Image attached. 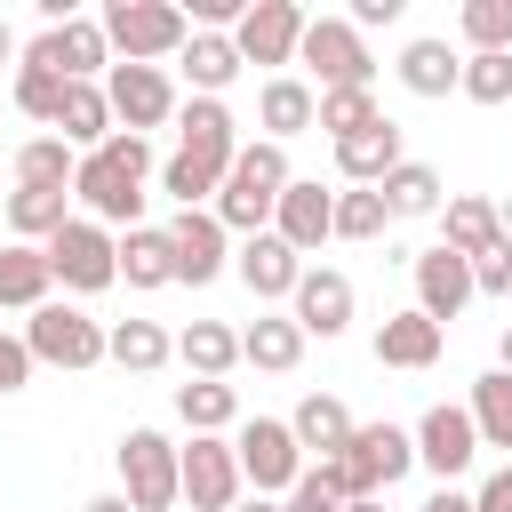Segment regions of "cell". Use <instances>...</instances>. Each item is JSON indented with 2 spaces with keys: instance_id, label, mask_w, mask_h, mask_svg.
Segmentation results:
<instances>
[{
  "instance_id": "cell-49",
  "label": "cell",
  "mask_w": 512,
  "mask_h": 512,
  "mask_svg": "<svg viewBox=\"0 0 512 512\" xmlns=\"http://www.w3.org/2000/svg\"><path fill=\"white\" fill-rule=\"evenodd\" d=\"M424 512H480V504H472L464 488H432V496H424Z\"/></svg>"
},
{
  "instance_id": "cell-29",
  "label": "cell",
  "mask_w": 512,
  "mask_h": 512,
  "mask_svg": "<svg viewBox=\"0 0 512 512\" xmlns=\"http://www.w3.org/2000/svg\"><path fill=\"white\" fill-rule=\"evenodd\" d=\"M104 360H120L128 376H152V368L176 360V336H168L160 320H112V328H104Z\"/></svg>"
},
{
  "instance_id": "cell-46",
  "label": "cell",
  "mask_w": 512,
  "mask_h": 512,
  "mask_svg": "<svg viewBox=\"0 0 512 512\" xmlns=\"http://www.w3.org/2000/svg\"><path fill=\"white\" fill-rule=\"evenodd\" d=\"M32 368H40V360H32V344L0 328V392H24V384H32Z\"/></svg>"
},
{
  "instance_id": "cell-25",
  "label": "cell",
  "mask_w": 512,
  "mask_h": 512,
  "mask_svg": "<svg viewBox=\"0 0 512 512\" xmlns=\"http://www.w3.org/2000/svg\"><path fill=\"white\" fill-rule=\"evenodd\" d=\"M240 360L264 368V376H288V368L304 360V328H296L288 312H256V320L240 328Z\"/></svg>"
},
{
  "instance_id": "cell-34",
  "label": "cell",
  "mask_w": 512,
  "mask_h": 512,
  "mask_svg": "<svg viewBox=\"0 0 512 512\" xmlns=\"http://www.w3.org/2000/svg\"><path fill=\"white\" fill-rule=\"evenodd\" d=\"M176 360H184L192 376H216V384H224V376L240 368V336H232L224 320H192V328L176 336Z\"/></svg>"
},
{
  "instance_id": "cell-38",
  "label": "cell",
  "mask_w": 512,
  "mask_h": 512,
  "mask_svg": "<svg viewBox=\"0 0 512 512\" xmlns=\"http://www.w3.org/2000/svg\"><path fill=\"white\" fill-rule=\"evenodd\" d=\"M376 192H384L392 216H440V168H424V160H400Z\"/></svg>"
},
{
  "instance_id": "cell-4",
  "label": "cell",
  "mask_w": 512,
  "mask_h": 512,
  "mask_svg": "<svg viewBox=\"0 0 512 512\" xmlns=\"http://www.w3.org/2000/svg\"><path fill=\"white\" fill-rule=\"evenodd\" d=\"M408 464H416V432H400V424H360L352 448L320 464V480L352 504V496H384L392 480H408Z\"/></svg>"
},
{
  "instance_id": "cell-6",
  "label": "cell",
  "mask_w": 512,
  "mask_h": 512,
  "mask_svg": "<svg viewBox=\"0 0 512 512\" xmlns=\"http://www.w3.org/2000/svg\"><path fill=\"white\" fill-rule=\"evenodd\" d=\"M120 496L136 504V512H176L184 504V448L168 440V432H152V424H136V432H120Z\"/></svg>"
},
{
  "instance_id": "cell-7",
  "label": "cell",
  "mask_w": 512,
  "mask_h": 512,
  "mask_svg": "<svg viewBox=\"0 0 512 512\" xmlns=\"http://www.w3.org/2000/svg\"><path fill=\"white\" fill-rule=\"evenodd\" d=\"M232 456H240V480H248L256 496H288V488L304 480V448H296L288 416H248V424L232 432Z\"/></svg>"
},
{
  "instance_id": "cell-8",
  "label": "cell",
  "mask_w": 512,
  "mask_h": 512,
  "mask_svg": "<svg viewBox=\"0 0 512 512\" xmlns=\"http://www.w3.org/2000/svg\"><path fill=\"white\" fill-rule=\"evenodd\" d=\"M296 64H312L320 96H328V88H368V80H376V56H368V40L352 32V16H312Z\"/></svg>"
},
{
  "instance_id": "cell-22",
  "label": "cell",
  "mask_w": 512,
  "mask_h": 512,
  "mask_svg": "<svg viewBox=\"0 0 512 512\" xmlns=\"http://www.w3.org/2000/svg\"><path fill=\"white\" fill-rule=\"evenodd\" d=\"M288 432H296V448H304V456H320V464H328V456H344V448H352V432H360V424H352V408H344L336 392H304V400H296V416H288Z\"/></svg>"
},
{
  "instance_id": "cell-42",
  "label": "cell",
  "mask_w": 512,
  "mask_h": 512,
  "mask_svg": "<svg viewBox=\"0 0 512 512\" xmlns=\"http://www.w3.org/2000/svg\"><path fill=\"white\" fill-rule=\"evenodd\" d=\"M384 224H392V208H384V192H376V184L336 192V240H376Z\"/></svg>"
},
{
  "instance_id": "cell-11",
  "label": "cell",
  "mask_w": 512,
  "mask_h": 512,
  "mask_svg": "<svg viewBox=\"0 0 512 512\" xmlns=\"http://www.w3.org/2000/svg\"><path fill=\"white\" fill-rule=\"evenodd\" d=\"M472 456H480V424H472V408L432 400L424 424H416V464L440 472V488H456V472H472Z\"/></svg>"
},
{
  "instance_id": "cell-50",
  "label": "cell",
  "mask_w": 512,
  "mask_h": 512,
  "mask_svg": "<svg viewBox=\"0 0 512 512\" xmlns=\"http://www.w3.org/2000/svg\"><path fill=\"white\" fill-rule=\"evenodd\" d=\"M80 512H136V504H128V496H88Z\"/></svg>"
},
{
  "instance_id": "cell-45",
  "label": "cell",
  "mask_w": 512,
  "mask_h": 512,
  "mask_svg": "<svg viewBox=\"0 0 512 512\" xmlns=\"http://www.w3.org/2000/svg\"><path fill=\"white\" fill-rule=\"evenodd\" d=\"M280 504H288V512H344V496H336V488L320 480V464H304V480H296V488H288Z\"/></svg>"
},
{
  "instance_id": "cell-9",
  "label": "cell",
  "mask_w": 512,
  "mask_h": 512,
  "mask_svg": "<svg viewBox=\"0 0 512 512\" xmlns=\"http://www.w3.org/2000/svg\"><path fill=\"white\" fill-rule=\"evenodd\" d=\"M48 272H56L72 296H96V288L120 280V240H112L96 216H72V224L48 240Z\"/></svg>"
},
{
  "instance_id": "cell-51",
  "label": "cell",
  "mask_w": 512,
  "mask_h": 512,
  "mask_svg": "<svg viewBox=\"0 0 512 512\" xmlns=\"http://www.w3.org/2000/svg\"><path fill=\"white\" fill-rule=\"evenodd\" d=\"M240 512H288V504H280V496H248Z\"/></svg>"
},
{
  "instance_id": "cell-44",
  "label": "cell",
  "mask_w": 512,
  "mask_h": 512,
  "mask_svg": "<svg viewBox=\"0 0 512 512\" xmlns=\"http://www.w3.org/2000/svg\"><path fill=\"white\" fill-rule=\"evenodd\" d=\"M472 288L480 296H512V240H496L488 256H472Z\"/></svg>"
},
{
  "instance_id": "cell-18",
  "label": "cell",
  "mask_w": 512,
  "mask_h": 512,
  "mask_svg": "<svg viewBox=\"0 0 512 512\" xmlns=\"http://www.w3.org/2000/svg\"><path fill=\"white\" fill-rule=\"evenodd\" d=\"M272 232H280L296 256H312L320 240H336V192H320L312 176H296V184L280 192V208H272Z\"/></svg>"
},
{
  "instance_id": "cell-2",
  "label": "cell",
  "mask_w": 512,
  "mask_h": 512,
  "mask_svg": "<svg viewBox=\"0 0 512 512\" xmlns=\"http://www.w3.org/2000/svg\"><path fill=\"white\" fill-rule=\"evenodd\" d=\"M144 176H152V144L144 136H128V128H112L96 152H80V176H72V200L112 232H136V216H144Z\"/></svg>"
},
{
  "instance_id": "cell-27",
  "label": "cell",
  "mask_w": 512,
  "mask_h": 512,
  "mask_svg": "<svg viewBox=\"0 0 512 512\" xmlns=\"http://www.w3.org/2000/svg\"><path fill=\"white\" fill-rule=\"evenodd\" d=\"M504 240V224H496V200H480V192H456L448 208H440V248H456V256H488Z\"/></svg>"
},
{
  "instance_id": "cell-30",
  "label": "cell",
  "mask_w": 512,
  "mask_h": 512,
  "mask_svg": "<svg viewBox=\"0 0 512 512\" xmlns=\"http://www.w3.org/2000/svg\"><path fill=\"white\" fill-rule=\"evenodd\" d=\"M176 64H184L192 96H224V88L240 80V48H232V32H192Z\"/></svg>"
},
{
  "instance_id": "cell-20",
  "label": "cell",
  "mask_w": 512,
  "mask_h": 512,
  "mask_svg": "<svg viewBox=\"0 0 512 512\" xmlns=\"http://www.w3.org/2000/svg\"><path fill=\"white\" fill-rule=\"evenodd\" d=\"M168 240H176V280L208 288V280L224 272V224H216V208H176Z\"/></svg>"
},
{
  "instance_id": "cell-32",
  "label": "cell",
  "mask_w": 512,
  "mask_h": 512,
  "mask_svg": "<svg viewBox=\"0 0 512 512\" xmlns=\"http://www.w3.org/2000/svg\"><path fill=\"white\" fill-rule=\"evenodd\" d=\"M56 128H64V144H72V152H96V144H104L120 120H112V96H104L96 80H72V88H64V112H56Z\"/></svg>"
},
{
  "instance_id": "cell-43",
  "label": "cell",
  "mask_w": 512,
  "mask_h": 512,
  "mask_svg": "<svg viewBox=\"0 0 512 512\" xmlns=\"http://www.w3.org/2000/svg\"><path fill=\"white\" fill-rule=\"evenodd\" d=\"M464 96L472 104H512V48L504 56H464Z\"/></svg>"
},
{
  "instance_id": "cell-39",
  "label": "cell",
  "mask_w": 512,
  "mask_h": 512,
  "mask_svg": "<svg viewBox=\"0 0 512 512\" xmlns=\"http://www.w3.org/2000/svg\"><path fill=\"white\" fill-rule=\"evenodd\" d=\"M456 32L472 40V56H504L512 48V0H464L456 8Z\"/></svg>"
},
{
  "instance_id": "cell-31",
  "label": "cell",
  "mask_w": 512,
  "mask_h": 512,
  "mask_svg": "<svg viewBox=\"0 0 512 512\" xmlns=\"http://www.w3.org/2000/svg\"><path fill=\"white\" fill-rule=\"evenodd\" d=\"M400 88H408V96H448V88H464V56H456L448 40H408V48H400Z\"/></svg>"
},
{
  "instance_id": "cell-1",
  "label": "cell",
  "mask_w": 512,
  "mask_h": 512,
  "mask_svg": "<svg viewBox=\"0 0 512 512\" xmlns=\"http://www.w3.org/2000/svg\"><path fill=\"white\" fill-rule=\"evenodd\" d=\"M176 128H184V144H176V160L160 168V192H168L176 208H200V200L224 192V176H232V160H240V120L224 112V96H184V104H176Z\"/></svg>"
},
{
  "instance_id": "cell-10",
  "label": "cell",
  "mask_w": 512,
  "mask_h": 512,
  "mask_svg": "<svg viewBox=\"0 0 512 512\" xmlns=\"http://www.w3.org/2000/svg\"><path fill=\"white\" fill-rule=\"evenodd\" d=\"M24 344H32L40 368H96V360H104V328H96L80 304H56V296L24 320Z\"/></svg>"
},
{
  "instance_id": "cell-15",
  "label": "cell",
  "mask_w": 512,
  "mask_h": 512,
  "mask_svg": "<svg viewBox=\"0 0 512 512\" xmlns=\"http://www.w3.org/2000/svg\"><path fill=\"white\" fill-rule=\"evenodd\" d=\"M24 64H48V72H64V80H96V72H112V40H104L96 16H72V24L40 32V40L24 48Z\"/></svg>"
},
{
  "instance_id": "cell-52",
  "label": "cell",
  "mask_w": 512,
  "mask_h": 512,
  "mask_svg": "<svg viewBox=\"0 0 512 512\" xmlns=\"http://www.w3.org/2000/svg\"><path fill=\"white\" fill-rule=\"evenodd\" d=\"M344 512H384V496H352V504H344Z\"/></svg>"
},
{
  "instance_id": "cell-28",
  "label": "cell",
  "mask_w": 512,
  "mask_h": 512,
  "mask_svg": "<svg viewBox=\"0 0 512 512\" xmlns=\"http://www.w3.org/2000/svg\"><path fill=\"white\" fill-rule=\"evenodd\" d=\"M120 280H128V288H168V280H176V240H168V224L120 232Z\"/></svg>"
},
{
  "instance_id": "cell-36",
  "label": "cell",
  "mask_w": 512,
  "mask_h": 512,
  "mask_svg": "<svg viewBox=\"0 0 512 512\" xmlns=\"http://www.w3.org/2000/svg\"><path fill=\"white\" fill-rule=\"evenodd\" d=\"M176 416L192 432H224V424H240V392L216 376H192V384H176Z\"/></svg>"
},
{
  "instance_id": "cell-16",
  "label": "cell",
  "mask_w": 512,
  "mask_h": 512,
  "mask_svg": "<svg viewBox=\"0 0 512 512\" xmlns=\"http://www.w3.org/2000/svg\"><path fill=\"white\" fill-rule=\"evenodd\" d=\"M408 272H416V312L424 320H456L480 288H472V256H456V248H424V256H408Z\"/></svg>"
},
{
  "instance_id": "cell-35",
  "label": "cell",
  "mask_w": 512,
  "mask_h": 512,
  "mask_svg": "<svg viewBox=\"0 0 512 512\" xmlns=\"http://www.w3.org/2000/svg\"><path fill=\"white\" fill-rule=\"evenodd\" d=\"M72 176H80V152H72L64 136H32V144L16 152V184H40V192H72Z\"/></svg>"
},
{
  "instance_id": "cell-14",
  "label": "cell",
  "mask_w": 512,
  "mask_h": 512,
  "mask_svg": "<svg viewBox=\"0 0 512 512\" xmlns=\"http://www.w3.org/2000/svg\"><path fill=\"white\" fill-rule=\"evenodd\" d=\"M184 504L192 512H232L240 504V456L224 432H192L184 448Z\"/></svg>"
},
{
  "instance_id": "cell-54",
  "label": "cell",
  "mask_w": 512,
  "mask_h": 512,
  "mask_svg": "<svg viewBox=\"0 0 512 512\" xmlns=\"http://www.w3.org/2000/svg\"><path fill=\"white\" fill-rule=\"evenodd\" d=\"M496 224H504V240H512V200H496Z\"/></svg>"
},
{
  "instance_id": "cell-53",
  "label": "cell",
  "mask_w": 512,
  "mask_h": 512,
  "mask_svg": "<svg viewBox=\"0 0 512 512\" xmlns=\"http://www.w3.org/2000/svg\"><path fill=\"white\" fill-rule=\"evenodd\" d=\"M8 56H16V32H8V16H0V64H8Z\"/></svg>"
},
{
  "instance_id": "cell-47",
  "label": "cell",
  "mask_w": 512,
  "mask_h": 512,
  "mask_svg": "<svg viewBox=\"0 0 512 512\" xmlns=\"http://www.w3.org/2000/svg\"><path fill=\"white\" fill-rule=\"evenodd\" d=\"M472 504H480V512H512V464H504V472H488V480L472 488Z\"/></svg>"
},
{
  "instance_id": "cell-26",
  "label": "cell",
  "mask_w": 512,
  "mask_h": 512,
  "mask_svg": "<svg viewBox=\"0 0 512 512\" xmlns=\"http://www.w3.org/2000/svg\"><path fill=\"white\" fill-rule=\"evenodd\" d=\"M0 216H8V232H16V240L48 248V240H56L64 224H72V192H40V184H16Z\"/></svg>"
},
{
  "instance_id": "cell-24",
  "label": "cell",
  "mask_w": 512,
  "mask_h": 512,
  "mask_svg": "<svg viewBox=\"0 0 512 512\" xmlns=\"http://www.w3.org/2000/svg\"><path fill=\"white\" fill-rule=\"evenodd\" d=\"M400 160H408V152H400V120H376V128H360L352 144H336V176H344V184H384Z\"/></svg>"
},
{
  "instance_id": "cell-19",
  "label": "cell",
  "mask_w": 512,
  "mask_h": 512,
  "mask_svg": "<svg viewBox=\"0 0 512 512\" xmlns=\"http://www.w3.org/2000/svg\"><path fill=\"white\" fill-rule=\"evenodd\" d=\"M232 272L248 280V296H256V304H280V296H296V280H304V256H296L280 232H256V240H240Z\"/></svg>"
},
{
  "instance_id": "cell-3",
  "label": "cell",
  "mask_w": 512,
  "mask_h": 512,
  "mask_svg": "<svg viewBox=\"0 0 512 512\" xmlns=\"http://www.w3.org/2000/svg\"><path fill=\"white\" fill-rule=\"evenodd\" d=\"M296 176H288V144H240V160H232V176H224V192H216V224L224 232H272V208H280V192H288Z\"/></svg>"
},
{
  "instance_id": "cell-13",
  "label": "cell",
  "mask_w": 512,
  "mask_h": 512,
  "mask_svg": "<svg viewBox=\"0 0 512 512\" xmlns=\"http://www.w3.org/2000/svg\"><path fill=\"white\" fill-rule=\"evenodd\" d=\"M104 96H112V120H120L128 136L176 120V88H168L160 64H112V72H104Z\"/></svg>"
},
{
  "instance_id": "cell-55",
  "label": "cell",
  "mask_w": 512,
  "mask_h": 512,
  "mask_svg": "<svg viewBox=\"0 0 512 512\" xmlns=\"http://www.w3.org/2000/svg\"><path fill=\"white\" fill-rule=\"evenodd\" d=\"M496 368H504V376H512V328H504V352H496Z\"/></svg>"
},
{
  "instance_id": "cell-12",
  "label": "cell",
  "mask_w": 512,
  "mask_h": 512,
  "mask_svg": "<svg viewBox=\"0 0 512 512\" xmlns=\"http://www.w3.org/2000/svg\"><path fill=\"white\" fill-rule=\"evenodd\" d=\"M304 8L296 0H248V16H240V32H232V48H240V64H296V48H304Z\"/></svg>"
},
{
  "instance_id": "cell-17",
  "label": "cell",
  "mask_w": 512,
  "mask_h": 512,
  "mask_svg": "<svg viewBox=\"0 0 512 512\" xmlns=\"http://www.w3.org/2000/svg\"><path fill=\"white\" fill-rule=\"evenodd\" d=\"M288 320H296L304 336H320V344L344 336V328H352V280L328 272V264H320V272L304 264V280H296V296H288Z\"/></svg>"
},
{
  "instance_id": "cell-41",
  "label": "cell",
  "mask_w": 512,
  "mask_h": 512,
  "mask_svg": "<svg viewBox=\"0 0 512 512\" xmlns=\"http://www.w3.org/2000/svg\"><path fill=\"white\" fill-rule=\"evenodd\" d=\"M376 120H384V112H376V96H368V88H328V96H320V128H328L336 144H352V136H360V128H376Z\"/></svg>"
},
{
  "instance_id": "cell-33",
  "label": "cell",
  "mask_w": 512,
  "mask_h": 512,
  "mask_svg": "<svg viewBox=\"0 0 512 512\" xmlns=\"http://www.w3.org/2000/svg\"><path fill=\"white\" fill-rule=\"evenodd\" d=\"M376 360H384V368H432V360H440V320L392 312V320L376 328Z\"/></svg>"
},
{
  "instance_id": "cell-37",
  "label": "cell",
  "mask_w": 512,
  "mask_h": 512,
  "mask_svg": "<svg viewBox=\"0 0 512 512\" xmlns=\"http://www.w3.org/2000/svg\"><path fill=\"white\" fill-rule=\"evenodd\" d=\"M472 424H480V448H512V376L504 368H488V376H472Z\"/></svg>"
},
{
  "instance_id": "cell-23",
  "label": "cell",
  "mask_w": 512,
  "mask_h": 512,
  "mask_svg": "<svg viewBox=\"0 0 512 512\" xmlns=\"http://www.w3.org/2000/svg\"><path fill=\"white\" fill-rule=\"evenodd\" d=\"M48 288H56L48 248L8 240V248H0V312H40V304H48Z\"/></svg>"
},
{
  "instance_id": "cell-48",
  "label": "cell",
  "mask_w": 512,
  "mask_h": 512,
  "mask_svg": "<svg viewBox=\"0 0 512 512\" xmlns=\"http://www.w3.org/2000/svg\"><path fill=\"white\" fill-rule=\"evenodd\" d=\"M400 8H408V0H352V32H368V24H400Z\"/></svg>"
},
{
  "instance_id": "cell-5",
  "label": "cell",
  "mask_w": 512,
  "mask_h": 512,
  "mask_svg": "<svg viewBox=\"0 0 512 512\" xmlns=\"http://www.w3.org/2000/svg\"><path fill=\"white\" fill-rule=\"evenodd\" d=\"M96 24L120 64H160V56H184V40H192V16L176 0H104Z\"/></svg>"
},
{
  "instance_id": "cell-40",
  "label": "cell",
  "mask_w": 512,
  "mask_h": 512,
  "mask_svg": "<svg viewBox=\"0 0 512 512\" xmlns=\"http://www.w3.org/2000/svg\"><path fill=\"white\" fill-rule=\"evenodd\" d=\"M64 72H48V64H16V112L24 120H48L56 128V112H64Z\"/></svg>"
},
{
  "instance_id": "cell-21",
  "label": "cell",
  "mask_w": 512,
  "mask_h": 512,
  "mask_svg": "<svg viewBox=\"0 0 512 512\" xmlns=\"http://www.w3.org/2000/svg\"><path fill=\"white\" fill-rule=\"evenodd\" d=\"M256 128H264V144H288V136L320 128V96H312L296 72H272L264 96H256Z\"/></svg>"
}]
</instances>
